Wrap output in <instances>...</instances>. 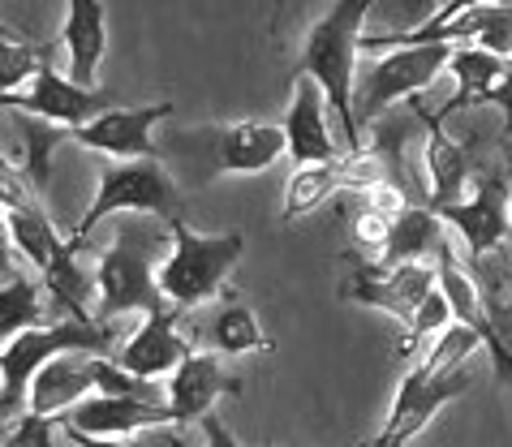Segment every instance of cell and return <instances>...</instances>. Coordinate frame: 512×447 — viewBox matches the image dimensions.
<instances>
[{
	"label": "cell",
	"instance_id": "cell-1",
	"mask_svg": "<svg viewBox=\"0 0 512 447\" xmlns=\"http://www.w3.org/2000/svg\"><path fill=\"white\" fill-rule=\"evenodd\" d=\"M379 0H332L323 18L310 26V35L297 52V74L315 78L327 99V108L340 117L345 151H362V125L353 112V86H358V52H362V26Z\"/></svg>",
	"mask_w": 512,
	"mask_h": 447
},
{
	"label": "cell",
	"instance_id": "cell-2",
	"mask_svg": "<svg viewBox=\"0 0 512 447\" xmlns=\"http://www.w3.org/2000/svg\"><path fill=\"white\" fill-rule=\"evenodd\" d=\"M168 233H173V250H168L160 271H155V280H160V293L168 306H177L186 314L229 288L233 267L246 254V237L241 233L207 237V233L186 228L181 220H168Z\"/></svg>",
	"mask_w": 512,
	"mask_h": 447
},
{
	"label": "cell",
	"instance_id": "cell-3",
	"mask_svg": "<svg viewBox=\"0 0 512 447\" xmlns=\"http://www.w3.org/2000/svg\"><path fill=\"white\" fill-rule=\"evenodd\" d=\"M138 211V215H160V220H181V194L177 181L168 177L160 155L151 160H112L99 172V190L91 198V211L78 220L74 241H87L108 215Z\"/></svg>",
	"mask_w": 512,
	"mask_h": 447
},
{
	"label": "cell",
	"instance_id": "cell-4",
	"mask_svg": "<svg viewBox=\"0 0 512 447\" xmlns=\"http://www.w3.org/2000/svg\"><path fill=\"white\" fill-rule=\"evenodd\" d=\"M457 48L461 43H409V48H388L358 78V86H353V112H358V125L383 117V112H388L392 104H401V99H418L426 86L448 69Z\"/></svg>",
	"mask_w": 512,
	"mask_h": 447
},
{
	"label": "cell",
	"instance_id": "cell-5",
	"mask_svg": "<svg viewBox=\"0 0 512 447\" xmlns=\"http://www.w3.org/2000/svg\"><path fill=\"white\" fill-rule=\"evenodd\" d=\"M95 323H108L117 314H160L168 301L155 280L151 254L134 241H117L95 263Z\"/></svg>",
	"mask_w": 512,
	"mask_h": 447
},
{
	"label": "cell",
	"instance_id": "cell-6",
	"mask_svg": "<svg viewBox=\"0 0 512 447\" xmlns=\"http://www.w3.org/2000/svg\"><path fill=\"white\" fill-rule=\"evenodd\" d=\"M0 108L22 112V117H39V121H48L56 129H78V125L95 121L99 112H108L112 99H108V91H99V86L87 91V86L69 82L65 74H56V69L44 61L35 69V78H31L26 91L0 95Z\"/></svg>",
	"mask_w": 512,
	"mask_h": 447
},
{
	"label": "cell",
	"instance_id": "cell-7",
	"mask_svg": "<svg viewBox=\"0 0 512 447\" xmlns=\"http://www.w3.org/2000/svg\"><path fill=\"white\" fill-rule=\"evenodd\" d=\"M435 263H358V271L345 284V297L358 301V306H375L383 314H392L396 323L409 331L414 314L426 297L435 293Z\"/></svg>",
	"mask_w": 512,
	"mask_h": 447
},
{
	"label": "cell",
	"instance_id": "cell-8",
	"mask_svg": "<svg viewBox=\"0 0 512 447\" xmlns=\"http://www.w3.org/2000/svg\"><path fill=\"white\" fill-rule=\"evenodd\" d=\"M177 112V104H142V108H108L99 112L95 121L69 129L65 142H78L87 151L99 155H112V160H151L155 142H151V129L168 121Z\"/></svg>",
	"mask_w": 512,
	"mask_h": 447
},
{
	"label": "cell",
	"instance_id": "cell-9",
	"mask_svg": "<svg viewBox=\"0 0 512 447\" xmlns=\"http://www.w3.org/2000/svg\"><path fill=\"white\" fill-rule=\"evenodd\" d=\"M284 155L293 160V168L306 164H332L345 155V147H336L332 129H327V99L319 91L315 78H293V104L284 112Z\"/></svg>",
	"mask_w": 512,
	"mask_h": 447
},
{
	"label": "cell",
	"instance_id": "cell-10",
	"mask_svg": "<svg viewBox=\"0 0 512 447\" xmlns=\"http://www.w3.org/2000/svg\"><path fill=\"white\" fill-rule=\"evenodd\" d=\"M435 215L469 245V254H474V258L495 250V245L508 241V233H512L508 190H504V181H491V177H474V190H469L461 203L439 207Z\"/></svg>",
	"mask_w": 512,
	"mask_h": 447
},
{
	"label": "cell",
	"instance_id": "cell-11",
	"mask_svg": "<svg viewBox=\"0 0 512 447\" xmlns=\"http://www.w3.org/2000/svg\"><path fill=\"white\" fill-rule=\"evenodd\" d=\"M237 392H241V383L224 374L220 353H190L186 362L168 374V396H164L168 422L173 426L203 422L216 409L220 396H237Z\"/></svg>",
	"mask_w": 512,
	"mask_h": 447
},
{
	"label": "cell",
	"instance_id": "cell-12",
	"mask_svg": "<svg viewBox=\"0 0 512 447\" xmlns=\"http://www.w3.org/2000/svg\"><path fill=\"white\" fill-rule=\"evenodd\" d=\"M61 426L82 430V435H99V439H130V435H142V430H164L173 422H168L164 400L91 392L87 400H78V405L61 417Z\"/></svg>",
	"mask_w": 512,
	"mask_h": 447
},
{
	"label": "cell",
	"instance_id": "cell-13",
	"mask_svg": "<svg viewBox=\"0 0 512 447\" xmlns=\"http://www.w3.org/2000/svg\"><path fill=\"white\" fill-rule=\"evenodd\" d=\"M194 349L181 336V310L168 306L160 314H142V327L117 349V366H125L138 379H168Z\"/></svg>",
	"mask_w": 512,
	"mask_h": 447
},
{
	"label": "cell",
	"instance_id": "cell-14",
	"mask_svg": "<svg viewBox=\"0 0 512 447\" xmlns=\"http://www.w3.org/2000/svg\"><path fill=\"white\" fill-rule=\"evenodd\" d=\"M91 357L95 353H61L35 374L31 392H26V417H48V422H61V417L87 400L95 392L91 379Z\"/></svg>",
	"mask_w": 512,
	"mask_h": 447
},
{
	"label": "cell",
	"instance_id": "cell-15",
	"mask_svg": "<svg viewBox=\"0 0 512 447\" xmlns=\"http://www.w3.org/2000/svg\"><path fill=\"white\" fill-rule=\"evenodd\" d=\"M61 43L69 52V69L65 78L95 91L99 78V61L108 52V13L104 0H65V26H61Z\"/></svg>",
	"mask_w": 512,
	"mask_h": 447
},
{
	"label": "cell",
	"instance_id": "cell-16",
	"mask_svg": "<svg viewBox=\"0 0 512 447\" xmlns=\"http://www.w3.org/2000/svg\"><path fill=\"white\" fill-rule=\"evenodd\" d=\"M452 78H457V91H452V99L439 112H431L426 117L422 112V121H435V125H448L457 112L465 108H478V104H487V95H491V86L500 82V69H504V56H495L487 48H478V43H461L457 52H452Z\"/></svg>",
	"mask_w": 512,
	"mask_h": 447
},
{
	"label": "cell",
	"instance_id": "cell-17",
	"mask_svg": "<svg viewBox=\"0 0 512 447\" xmlns=\"http://www.w3.org/2000/svg\"><path fill=\"white\" fill-rule=\"evenodd\" d=\"M452 237H448V224L439 220L431 207H405L401 215L392 220V237L383 245V254L375 263L383 267H396V263H435V254L444 250Z\"/></svg>",
	"mask_w": 512,
	"mask_h": 447
},
{
	"label": "cell",
	"instance_id": "cell-18",
	"mask_svg": "<svg viewBox=\"0 0 512 447\" xmlns=\"http://www.w3.org/2000/svg\"><path fill=\"white\" fill-rule=\"evenodd\" d=\"M284 151H289V147H284V129L280 125L237 121V125H229L220 134L216 168L220 172H267Z\"/></svg>",
	"mask_w": 512,
	"mask_h": 447
},
{
	"label": "cell",
	"instance_id": "cell-19",
	"mask_svg": "<svg viewBox=\"0 0 512 447\" xmlns=\"http://www.w3.org/2000/svg\"><path fill=\"white\" fill-rule=\"evenodd\" d=\"M469 172H474V164H469V151L448 134L444 125L426 121V177H431V211L461 203Z\"/></svg>",
	"mask_w": 512,
	"mask_h": 447
},
{
	"label": "cell",
	"instance_id": "cell-20",
	"mask_svg": "<svg viewBox=\"0 0 512 447\" xmlns=\"http://www.w3.org/2000/svg\"><path fill=\"white\" fill-rule=\"evenodd\" d=\"M35 327H48V314H44V288L31 276H13L0 284V349L22 336V331H35Z\"/></svg>",
	"mask_w": 512,
	"mask_h": 447
},
{
	"label": "cell",
	"instance_id": "cell-21",
	"mask_svg": "<svg viewBox=\"0 0 512 447\" xmlns=\"http://www.w3.org/2000/svg\"><path fill=\"white\" fill-rule=\"evenodd\" d=\"M336 194H340V160L293 168L289 185H284V224H293V220H302V215L319 211L327 198H336Z\"/></svg>",
	"mask_w": 512,
	"mask_h": 447
},
{
	"label": "cell",
	"instance_id": "cell-22",
	"mask_svg": "<svg viewBox=\"0 0 512 447\" xmlns=\"http://www.w3.org/2000/svg\"><path fill=\"white\" fill-rule=\"evenodd\" d=\"M211 349H216L220 357H241V353H272V340L263 336L259 319L241 306V301H224L220 314L211 319Z\"/></svg>",
	"mask_w": 512,
	"mask_h": 447
},
{
	"label": "cell",
	"instance_id": "cell-23",
	"mask_svg": "<svg viewBox=\"0 0 512 447\" xmlns=\"http://www.w3.org/2000/svg\"><path fill=\"white\" fill-rule=\"evenodd\" d=\"M39 65H44V48L39 43L0 39V95L22 91V82H31Z\"/></svg>",
	"mask_w": 512,
	"mask_h": 447
},
{
	"label": "cell",
	"instance_id": "cell-24",
	"mask_svg": "<svg viewBox=\"0 0 512 447\" xmlns=\"http://www.w3.org/2000/svg\"><path fill=\"white\" fill-rule=\"evenodd\" d=\"M91 379H95V392L104 396H134V400H155V387L147 379H138L125 366H117V357H104L95 353L91 357Z\"/></svg>",
	"mask_w": 512,
	"mask_h": 447
},
{
	"label": "cell",
	"instance_id": "cell-25",
	"mask_svg": "<svg viewBox=\"0 0 512 447\" xmlns=\"http://www.w3.org/2000/svg\"><path fill=\"white\" fill-rule=\"evenodd\" d=\"M353 237H358V245H366V250H375V258H379V254H383V245H388V237H392V215L362 207Z\"/></svg>",
	"mask_w": 512,
	"mask_h": 447
},
{
	"label": "cell",
	"instance_id": "cell-26",
	"mask_svg": "<svg viewBox=\"0 0 512 447\" xmlns=\"http://www.w3.org/2000/svg\"><path fill=\"white\" fill-rule=\"evenodd\" d=\"M487 104H491V108H500V112H504V129H512V56L504 61V69H500V82L491 86Z\"/></svg>",
	"mask_w": 512,
	"mask_h": 447
},
{
	"label": "cell",
	"instance_id": "cell-27",
	"mask_svg": "<svg viewBox=\"0 0 512 447\" xmlns=\"http://www.w3.org/2000/svg\"><path fill=\"white\" fill-rule=\"evenodd\" d=\"M198 426H203V435H207V447H241L233 430L224 426V417H216V413H207Z\"/></svg>",
	"mask_w": 512,
	"mask_h": 447
},
{
	"label": "cell",
	"instance_id": "cell-28",
	"mask_svg": "<svg viewBox=\"0 0 512 447\" xmlns=\"http://www.w3.org/2000/svg\"><path fill=\"white\" fill-rule=\"evenodd\" d=\"M65 439L74 447H134L130 439H99V435H82V430H69V426H65Z\"/></svg>",
	"mask_w": 512,
	"mask_h": 447
},
{
	"label": "cell",
	"instance_id": "cell-29",
	"mask_svg": "<svg viewBox=\"0 0 512 447\" xmlns=\"http://www.w3.org/2000/svg\"><path fill=\"white\" fill-rule=\"evenodd\" d=\"M500 168L512 177V129H504V138H500Z\"/></svg>",
	"mask_w": 512,
	"mask_h": 447
},
{
	"label": "cell",
	"instance_id": "cell-30",
	"mask_svg": "<svg viewBox=\"0 0 512 447\" xmlns=\"http://www.w3.org/2000/svg\"><path fill=\"white\" fill-rule=\"evenodd\" d=\"M0 447H31V443H26V439L18 435V430H9V435H5V439H0Z\"/></svg>",
	"mask_w": 512,
	"mask_h": 447
},
{
	"label": "cell",
	"instance_id": "cell-31",
	"mask_svg": "<svg viewBox=\"0 0 512 447\" xmlns=\"http://www.w3.org/2000/svg\"><path fill=\"white\" fill-rule=\"evenodd\" d=\"M0 39H22V35H18V31H9V26L0 22Z\"/></svg>",
	"mask_w": 512,
	"mask_h": 447
},
{
	"label": "cell",
	"instance_id": "cell-32",
	"mask_svg": "<svg viewBox=\"0 0 512 447\" xmlns=\"http://www.w3.org/2000/svg\"><path fill=\"white\" fill-rule=\"evenodd\" d=\"M134 447H151V443H134Z\"/></svg>",
	"mask_w": 512,
	"mask_h": 447
}]
</instances>
